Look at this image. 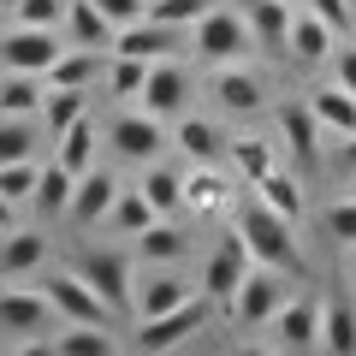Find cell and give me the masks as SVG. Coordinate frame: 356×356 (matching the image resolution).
I'll return each mask as SVG.
<instances>
[{
    "label": "cell",
    "instance_id": "obj_9",
    "mask_svg": "<svg viewBox=\"0 0 356 356\" xmlns=\"http://www.w3.org/2000/svg\"><path fill=\"white\" fill-rule=\"evenodd\" d=\"M137 107L154 113V119H184V107H191V77H184V65H178V60H154Z\"/></svg>",
    "mask_w": 356,
    "mask_h": 356
},
{
    "label": "cell",
    "instance_id": "obj_33",
    "mask_svg": "<svg viewBox=\"0 0 356 356\" xmlns=\"http://www.w3.org/2000/svg\"><path fill=\"white\" fill-rule=\"evenodd\" d=\"M172 143L184 154H191V166H208V161H220V149H226V143H220V131L208 125V119H178V131H172Z\"/></svg>",
    "mask_w": 356,
    "mask_h": 356
},
{
    "label": "cell",
    "instance_id": "obj_41",
    "mask_svg": "<svg viewBox=\"0 0 356 356\" xmlns=\"http://www.w3.org/2000/svg\"><path fill=\"white\" fill-rule=\"evenodd\" d=\"M36 178H42L36 161H13V166H0V191L13 196V202H30L36 196Z\"/></svg>",
    "mask_w": 356,
    "mask_h": 356
},
{
    "label": "cell",
    "instance_id": "obj_14",
    "mask_svg": "<svg viewBox=\"0 0 356 356\" xmlns=\"http://www.w3.org/2000/svg\"><path fill=\"white\" fill-rule=\"evenodd\" d=\"M107 143H113L119 154H125V161H154V154L166 149V131H161V119L154 113H119L113 125H107Z\"/></svg>",
    "mask_w": 356,
    "mask_h": 356
},
{
    "label": "cell",
    "instance_id": "obj_31",
    "mask_svg": "<svg viewBox=\"0 0 356 356\" xmlns=\"http://www.w3.org/2000/svg\"><path fill=\"white\" fill-rule=\"evenodd\" d=\"M149 65H154V60H137V54H113V60L102 65L107 95H119V102H137L143 83H149Z\"/></svg>",
    "mask_w": 356,
    "mask_h": 356
},
{
    "label": "cell",
    "instance_id": "obj_27",
    "mask_svg": "<svg viewBox=\"0 0 356 356\" xmlns=\"http://www.w3.org/2000/svg\"><path fill=\"white\" fill-rule=\"evenodd\" d=\"M72 191H77V172L72 166H60V161H48L42 166V178H36V196H30V208H42V214H72Z\"/></svg>",
    "mask_w": 356,
    "mask_h": 356
},
{
    "label": "cell",
    "instance_id": "obj_5",
    "mask_svg": "<svg viewBox=\"0 0 356 356\" xmlns=\"http://www.w3.org/2000/svg\"><path fill=\"white\" fill-rule=\"evenodd\" d=\"M208 315H214V297L196 285L191 303H178V309H166V315L143 321V327H137V350H178V344H191L196 332L208 327Z\"/></svg>",
    "mask_w": 356,
    "mask_h": 356
},
{
    "label": "cell",
    "instance_id": "obj_30",
    "mask_svg": "<svg viewBox=\"0 0 356 356\" xmlns=\"http://www.w3.org/2000/svg\"><path fill=\"white\" fill-rule=\"evenodd\" d=\"M321 350L356 356V309L350 303H321Z\"/></svg>",
    "mask_w": 356,
    "mask_h": 356
},
{
    "label": "cell",
    "instance_id": "obj_16",
    "mask_svg": "<svg viewBox=\"0 0 356 356\" xmlns=\"http://www.w3.org/2000/svg\"><path fill=\"white\" fill-rule=\"evenodd\" d=\"M60 309L48 303V291H0V332H48Z\"/></svg>",
    "mask_w": 356,
    "mask_h": 356
},
{
    "label": "cell",
    "instance_id": "obj_11",
    "mask_svg": "<svg viewBox=\"0 0 356 356\" xmlns=\"http://www.w3.org/2000/svg\"><path fill=\"white\" fill-rule=\"evenodd\" d=\"M191 30L184 24H161V18H137L113 36V54H137V60H172V48H184Z\"/></svg>",
    "mask_w": 356,
    "mask_h": 356
},
{
    "label": "cell",
    "instance_id": "obj_1",
    "mask_svg": "<svg viewBox=\"0 0 356 356\" xmlns=\"http://www.w3.org/2000/svg\"><path fill=\"white\" fill-rule=\"evenodd\" d=\"M232 226L243 232V243H250V255L255 261H267V267H280V273H303V243H297V220H285V214H273V208L261 202V196H243L238 202V220Z\"/></svg>",
    "mask_w": 356,
    "mask_h": 356
},
{
    "label": "cell",
    "instance_id": "obj_43",
    "mask_svg": "<svg viewBox=\"0 0 356 356\" xmlns=\"http://www.w3.org/2000/svg\"><path fill=\"white\" fill-rule=\"evenodd\" d=\"M309 13L327 18L339 36H350V24H356V0H309Z\"/></svg>",
    "mask_w": 356,
    "mask_h": 356
},
{
    "label": "cell",
    "instance_id": "obj_4",
    "mask_svg": "<svg viewBox=\"0 0 356 356\" xmlns=\"http://www.w3.org/2000/svg\"><path fill=\"white\" fill-rule=\"evenodd\" d=\"M77 273L113 303V315H137V255H125V250H83Z\"/></svg>",
    "mask_w": 356,
    "mask_h": 356
},
{
    "label": "cell",
    "instance_id": "obj_35",
    "mask_svg": "<svg viewBox=\"0 0 356 356\" xmlns=\"http://www.w3.org/2000/svg\"><path fill=\"white\" fill-rule=\"evenodd\" d=\"M232 166H238L243 191H250V184H261L280 161H273V143H267V137H238V143H232Z\"/></svg>",
    "mask_w": 356,
    "mask_h": 356
},
{
    "label": "cell",
    "instance_id": "obj_6",
    "mask_svg": "<svg viewBox=\"0 0 356 356\" xmlns=\"http://www.w3.org/2000/svg\"><path fill=\"white\" fill-rule=\"evenodd\" d=\"M250 267H255V255H250V243H243V232L232 226L226 238H220V250L208 255L202 280H196L208 297H214V309H220V315H232V297H238V285H243V273H250Z\"/></svg>",
    "mask_w": 356,
    "mask_h": 356
},
{
    "label": "cell",
    "instance_id": "obj_15",
    "mask_svg": "<svg viewBox=\"0 0 356 356\" xmlns=\"http://www.w3.org/2000/svg\"><path fill=\"white\" fill-rule=\"evenodd\" d=\"M280 137H285V154H291L303 172L321 161V119H315L309 102H285L280 107Z\"/></svg>",
    "mask_w": 356,
    "mask_h": 356
},
{
    "label": "cell",
    "instance_id": "obj_20",
    "mask_svg": "<svg viewBox=\"0 0 356 356\" xmlns=\"http://www.w3.org/2000/svg\"><path fill=\"white\" fill-rule=\"evenodd\" d=\"M332 42H339V30H332L327 18H315V13H297V18H291V48H285V54H291L297 65H327L332 54H339Z\"/></svg>",
    "mask_w": 356,
    "mask_h": 356
},
{
    "label": "cell",
    "instance_id": "obj_47",
    "mask_svg": "<svg viewBox=\"0 0 356 356\" xmlns=\"http://www.w3.org/2000/svg\"><path fill=\"white\" fill-rule=\"evenodd\" d=\"M339 161H344V166H350V172H356V131H350V137H344V149H339Z\"/></svg>",
    "mask_w": 356,
    "mask_h": 356
},
{
    "label": "cell",
    "instance_id": "obj_42",
    "mask_svg": "<svg viewBox=\"0 0 356 356\" xmlns=\"http://www.w3.org/2000/svg\"><path fill=\"white\" fill-rule=\"evenodd\" d=\"M321 226H327V238H332V243H356V196H344V202H332Z\"/></svg>",
    "mask_w": 356,
    "mask_h": 356
},
{
    "label": "cell",
    "instance_id": "obj_18",
    "mask_svg": "<svg viewBox=\"0 0 356 356\" xmlns=\"http://www.w3.org/2000/svg\"><path fill=\"white\" fill-rule=\"evenodd\" d=\"M243 18H250V30H255V48H267V54H285L291 48V0H243Z\"/></svg>",
    "mask_w": 356,
    "mask_h": 356
},
{
    "label": "cell",
    "instance_id": "obj_21",
    "mask_svg": "<svg viewBox=\"0 0 356 356\" xmlns=\"http://www.w3.org/2000/svg\"><path fill=\"white\" fill-rule=\"evenodd\" d=\"M48 261V238L42 232H0V280H24Z\"/></svg>",
    "mask_w": 356,
    "mask_h": 356
},
{
    "label": "cell",
    "instance_id": "obj_34",
    "mask_svg": "<svg viewBox=\"0 0 356 356\" xmlns=\"http://www.w3.org/2000/svg\"><path fill=\"white\" fill-rule=\"evenodd\" d=\"M54 143H60V149H54L60 166H72V172H89V166H95V119H89V113L77 119L72 131H60Z\"/></svg>",
    "mask_w": 356,
    "mask_h": 356
},
{
    "label": "cell",
    "instance_id": "obj_46",
    "mask_svg": "<svg viewBox=\"0 0 356 356\" xmlns=\"http://www.w3.org/2000/svg\"><path fill=\"white\" fill-rule=\"evenodd\" d=\"M13 226H18V202L0 191V232H13Z\"/></svg>",
    "mask_w": 356,
    "mask_h": 356
},
{
    "label": "cell",
    "instance_id": "obj_7",
    "mask_svg": "<svg viewBox=\"0 0 356 356\" xmlns=\"http://www.w3.org/2000/svg\"><path fill=\"white\" fill-rule=\"evenodd\" d=\"M48 303L60 309V321H95V327H119L113 303H107L83 273H54L48 280Z\"/></svg>",
    "mask_w": 356,
    "mask_h": 356
},
{
    "label": "cell",
    "instance_id": "obj_44",
    "mask_svg": "<svg viewBox=\"0 0 356 356\" xmlns=\"http://www.w3.org/2000/svg\"><path fill=\"white\" fill-rule=\"evenodd\" d=\"M95 6H102V13L113 18L119 30H125V24H137V18H149V0H95Z\"/></svg>",
    "mask_w": 356,
    "mask_h": 356
},
{
    "label": "cell",
    "instance_id": "obj_28",
    "mask_svg": "<svg viewBox=\"0 0 356 356\" xmlns=\"http://www.w3.org/2000/svg\"><path fill=\"white\" fill-rule=\"evenodd\" d=\"M226 202H232V178L214 172V161L184 172V208H202V214H214V208H226Z\"/></svg>",
    "mask_w": 356,
    "mask_h": 356
},
{
    "label": "cell",
    "instance_id": "obj_8",
    "mask_svg": "<svg viewBox=\"0 0 356 356\" xmlns=\"http://www.w3.org/2000/svg\"><path fill=\"white\" fill-rule=\"evenodd\" d=\"M65 54V42L54 36V30H42V24H18V30H6L0 36V65L6 72H42L48 77V65Z\"/></svg>",
    "mask_w": 356,
    "mask_h": 356
},
{
    "label": "cell",
    "instance_id": "obj_2",
    "mask_svg": "<svg viewBox=\"0 0 356 356\" xmlns=\"http://www.w3.org/2000/svg\"><path fill=\"white\" fill-rule=\"evenodd\" d=\"M191 48L202 54L208 65H238L243 54L255 48V30L243 13H232V6H214L208 18H196L191 24Z\"/></svg>",
    "mask_w": 356,
    "mask_h": 356
},
{
    "label": "cell",
    "instance_id": "obj_19",
    "mask_svg": "<svg viewBox=\"0 0 356 356\" xmlns=\"http://www.w3.org/2000/svg\"><path fill=\"white\" fill-rule=\"evenodd\" d=\"M191 255V238H184V226H178L172 214H161L149 232H137V261L143 267H172Z\"/></svg>",
    "mask_w": 356,
    "mask_h": 356
},
{
    "label": "cell",
    "instance_id": "obj_22",
    "mask_svg": "<svg viewBox=\"0 0 356 356\" xmlns=\"http://www.w3.org/2000/svg\"><path fill=\"white\" fill-rule=\"evenodd\" d=\"M42 102H48V77L42 72H6L0 77V113L42 119Z\"/></svg>",
    "mask_w": 356,
    "mask_h": 356
},
{
    "label": "cell",
    "instance_id": "obj_36",
    "mask_svg": "<svg viewBox=\"0 0 356 356\" xmlns=\"http://www.w3.org/2000/svg\"><path fill=\"white\" fill-rule=\"evenodd\" d=\"M154 220H161V214H154V202L143 196V184H137V191H119V202H113V214H107V226L125 232V238H137V232H149Z\"/></svg>",
    "mask_w": 356,
    "mask_h": 356
},
{
    "label": "cell",
    "instance_id": "obj_45",
    "mask_svg": "<svg viewBox=\"0 0 356 356\" xmlns=\"http://www.w3.org/2000/svg\"><path fill=\"white\" fill-rule=\"evenodd\" d=\"M332 83H344L356 95V42H344V48L332 54Z\"/></svg>",
    "mask_w": 356,
    "mask_h": 356
},
{
    "label": "cell",
    "instance_id": "obj_25",
    "mask_svg": "<svg viewBox=\"0 0 356 356\" xmlns=\"http://www.w3.org/2000/svg\"><path fill=\"white\" fill-rule=\"evenodd\" d=\"M309 107H315L321 131H332V137H350V131H356V95H350L344 83L315 89V95H309Z\"/></svg>",
    "mask_w": 356,
    "mask_h": 356
},
{
    "label": "cell",
    "instance_id": "obj_24",
    "mask_svg": "<svg viewBox=\"0 0 356 356\" xmlns=\"http://www.w3.org/2000/svg\"><path fill=\"white\" fill-rule=\"evenodd\" d=\"M95 77H102V48H77V42L48 65V89H89Z\"/></svg>",
    "mask_w": 356,
    "mask_h": 356
},
{
    "label": "cell",
    "instance_id": "obj_38",
    "mask_svg": "<svg viewBox=\"0 0 356 356\" xmlns=\"http://www.w3.org/2000/svg\"><path fill=\"white\" fill-rule=\"evenodd\" d=\"M13 161H36V131H30V119L0 113V166Z\"/></svg>",
    "mask_w": 356,
    "mask_h": 356
},
{
    "label": "cell",
    "instance_id": "obj_12",
    "mask_svg": "<svg viewBox=\"0 0 356 356\" xmlns=\"http://www.w3.org/2000/svg\"><path fill=\"white\" fill-rule=\"evenodd\" d=\"M191 280L178 273V261L172 267H149L137 280V321H154V315H166V309H178V303H191Z\"/></svg>",
    "mask_w": 356,
    "mask_h": 356
},
{
    "label": "cell",
    "instance_id": "obj_39",
    "mask_svg": "<svg viewBox=\"0 0 356 356\" xmlns=\"http://www.w3.org/2000/svg\"><path fill=\"white\" fill-rule=\"evenodd\" d=\"M220 0H149V18H161V24H184L191 30L196 18H208Z\"/></svg>",
    "mask_w": 356,
    "mask_h": 356
},
{
    "label": "cell",
    "instance_id": "obj_32",
    "mask_svg": "<svg viewBox=\"0 0 356 356\" xmlns=\"http://www.w3.org/2000/svg\"><path fill=\"white\" fill-rule=\"evenodd\" d=\"M83 113H89V89H48V102H42V125H48V143L60 137V131H72Z\"/></svg>",
    "mask_w": 356,
    "mask_h": 356
},
{
    "label": "cell",
    "instance_id": "obj_29",
    "mask_svg": "<svg viewBox=\"0 0 356 356\" xmlns=\"http://www.w3.org/2000/svg\"><path fill=\"white\" fill-rule=\"evenodd\" d=\"M255 196H261L273 214H285V220H303V178H291L285 166H273V172L261 178V184H250Z\"/></svg>",
    "mask_w": 356,
    "mask_h": 356
},
{
    "label": "cell",
    "instance_id": "obj_40",
    "mask_svg": "<svg viewBox=\"0 0 356 356\" xmlns=\"http://www.w3.org/2000/svg\"><path fill=\"white\" fill-rule=\"evenodd\" d=\"M18 24H42V30H60L65 13H72V0H13Z\"/></svg>",
    "mask_w": 356,
    "mask_h": 356
},
{
    "label": "cell",
    "instance_id": "obj_13",
    "mask_svg": "<svg viewBox=\"0 0 356 356\" xmlns=\"http://www.w3.org/2000/svg\"><path fill=\"white\" fill-rule=\"evenodd\" d=\"M119 184L107 166H89V172H77V191H72V220L77 226H102L107 214H113V202H119Z\"/></svg>",
    "mask_w": 356,
    "mask_h": 356
},
{
    "label": "cell",
    "instance_id": "obj_23",
    "mask_svg": "<svg viewBox=\"0 0 356 356\" xmlns=\"http://www.w3.org/2000/svg\"><path fill=\"white\" fill-rule=\"evenodd\" d=\"M65 30H72V42L77 48H107L113 54V36H119V24L95 6V0H72V13H65Z\"/></svg>",
    "mask_w": 356,
    "mask_h": 356
},
{
    "label": "cell",
    "instance_id": "obj_37",
    "mask_svg": "<svg viewBox=\"0 0 356 356\" xmlns=\"http://www.w3.org/2000/svg\"><path fill=\"white\" fill-rule=\"evenodd\" d=\"M143 196L154 202V214H178V208H184V172L149 166V172H143Z\"/></svg>",
    "mask_w": 356,
    "mask_h": 356
},
{
    "label": "cell",
    "instance_id": "obj_3",
    "mask_svg": "<svg viewBox=\"0 0 356 356\" xmlns=\"http://www.w3.org/2000/svg\"><path fill=\"white\" fill-rule=\"evenodd\" d=\"M285 303H291L285 273H280V267H267V261H255L250 273H243L238 297H232V315H226V321H232V327H267Z\"/></svg>",
    "mask_w": 356,
    "mask_h": 356
},
{
    "label": "cell",
    "instance_id": "obj_10",
    "mask_svg": "<svg viewBox=\"0 0 356 356\" xmlns=\"http://www.w3.org/2000/svg\"><path fill=\"white\" fill-rule=\"evenodd\" d=\"M267 327H273V350H321V303L315 297H291Z\"/></svg>",
    "mask_w": 356,
    "mask_h": 356
},
{
    "label": "cell",
    "instance_id": "obj_26",
    "mask_svg": "<svg viewBox=\"0 0 356 356\" xmlns=\"http://www.w3.org/2000/svg\"><path fill=\"white\" fill-rule=\"evenodd\" d=\"M54 356H113V327H95V321H65L60 339H48Z\"/></svg>",
    "mask_w": 356,
    "mask_h": 356
},
{
    "label": "cell",
    "instance_id": "obj_17",
    "mask_svg": "<svg viewBox=\"0 0 356 356\" xmlns=\"http://www.w3.org/2000/svg\"><path fill=\"white\" fill-rule=\"evenodd\" d=\"M214 102L226 107V113L250 119V113L267 107V89H261V77L243 72V65H220V72H214Z\"/></svg>",
    "mask_w": 356,
    "mask_h": 356
}]
</instances>
